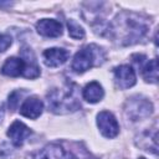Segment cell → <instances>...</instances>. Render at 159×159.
<instances>
[{"label":"cell","instance_id":"cell-9","mask_svg":"<svg viewBox=\"0 0 159 159\" xmlns=\"http://www.w3.org/2000/svg\"><path fill=\"white\" fill-rule=\"evenodd\" d=\"M36 30L45 37H58L62 35V25L55 19H41L36 24Z\"/></svg>","mask_w":159,"mask_h":159},{"label":"cell","instance_id":"cell-2","mask_svg":"<svg viewBox=\"0 0 159 159\" xmlns=\"http://www.w3.org/2000/svg\"><path fill=\"white\" fill-rule=\"evenodd\" d=\"M46 102L48 109L56 114H67L80 109L81 102L77 84L66 82L62 87L52 88L46 96Z\"/></svg>","mask_w":159,"mask_h":159},{"label":"cell","instance_id":"cell-6","mask_svg":"<svg viewBox=\"0 0 159 159\" xmlns=\"http://www.w3.org/2000/svg\"><path fill=\"white\" fill-rule=\"evenodd\" d=\"M114 80L120 89L130 88L135 84V72L129 65H122L114 68Z\"/></svg>","mask_w":159,"mask_h":159},{"label":"cell","instance_id":"cell-15","mask_svg":"<svg viewBox=\"0 0 159 159\" xmlns=\"http://www.w3.org/2000/svg\"><path fill=\"white\" fill-rule=\"evenodd\" d=\"M82 96H83V98H84L87 102H89V103H97V102H99V101L103 98L104 91H103L102 86H101L98 82L93 81V82H89V83L83 88Z\"/></svg>","mask_w":159,"mask_h":159},{"label":"cell","instance_id":"cell-14","mask_svg":"<svg viewBox=\"0 0 159 159\" xmlns=\"http://www.w3.org/2000/svg\"><path fill=\"white\" fill-rule=\"evenodd\" d=\"M157 129H154L153 132L150 130H145L135 140L137 145L143 148L144 150H148V152H152L153 154L157 155L158 153V142H157Z\"/></svg>","mask_w":159,"mask_h":159},{"label":"cell","instance_id":"cell-18","mask_svg":"<svg viewBox=\"0 0 159 159\" xmlns=\"http://www.w3.org/2000/svg\"><path fill=\"white\" fill-rule=\"evenodd\" d=\"M24 93H25V91H20V89H16V91L10 93V96H9V107H10L11 111H15L17 108V106L20 104V99H21Z\"/></svg>","mask_w":159,"mask_h":159},{"label":"cell","instance_id":"cell-7","mask_svg":"<svg viewBox=\"0 0 159 159\" xmlns=\"http://www.w3.org/2000/svg\"><path fill=\"white\" fill-rule=\"evenodd\" d=\"M34 159H76V157L60 144H48L37 152Z\"/></svg>","mask_w":159,"mask_h":159},{"label":"cell","instance_id":"cell-10","mask_svg":"<svg viewBox=\"0 0 159 159\" xmlns=\"http://www.w3.org/2000/svg\"><path fill=\"white\" fill-rule=\"evenodd\" d=\"M43 62L46 66L48 67H57L63 65L70 56V52L65 48H60V47H52V48H47L43 51Z\"/></svg>","mask_w":159,"mask_h":159},{"label":"cell","instance_id":"cell-8","mask_svg":"<svg viewBox=\"0 0 159 159\" xmlns=\"http://www.w3.org/2000/svg\"><path fill=\"white\" fill-rule=\"evenodd\" d=\"M21 58L25 62V70L22 72V76L25 78H36L40 76V67L37 66L35 55L31 48L24 46L21 50Z\"/></svg>","mask_w":159,"mask_h":159},{"label":"cell","instance_id":"cell-20","mask_svg":"<svg viewBox=\"0 0 159 159\" xmlns=\"http://www.w3.org/2000/svg\"><path fill=\"white\" fill-rule=\"evenodd\" d=\"M4 114H5V109H4V104L0 103V123L2 122V118H4Z\"/></svg>","mask_w":159,"mask_h":159},{"label":"cell","instance_id":"cell-17","mask_svg":"<svg viewBox=\"0 0 159 159\" xmlns=\"http://www.w3.org/2000/svg\"><path fill=\"white\" fill-rule=\"evenodd\" d=\"M67 29H68V35L72 39L80 40V39H83L84 37V30H83V27L80 26V24H77L75 20H72V19L67 20Z\"/></svg>","mask_w":159,"mask_h":159},{"label":"cell","instance_id":"cell-16","mask_svg":"<svg viewBox=\"0 0 159 159\" xmlns=\"http://www.w3.org/2000/svg\"><path fill=\"white\" fill-rule=\"evenodd\" d=\"M143 77L147 82L157 83L158 82V61L157 58L150 60L143 68H142Z\"/></svg>","mask_w":159,"mask_h":159},{"label":"cell","instance_id":"cell-5","mask_svg":"<svg viewBox=\"0 0 159 159\" xmlns=\"http://www.w3.org/2000/svg\"><path fill=\"white\" fill-rule=\"evenodd\" d=\"M97 125H98L102 135L106 138H114L119 133V124H118L116 117L108 111H102L98 113Z\"/></svg>","mask_w":159,"mask_h":159},{"label":"cell","instance_id":"cell-4","mask_svg":"<svg viewBox=\"0 0 159 159\" xmlns=\"http://www.w3.org/2000/svg\"><path fill=\"white\" fill-rule=\"evenodd\" d=\"M153 112V104L144 97L134 96L130 97L124 106V113L130 120H140L147 118Z\"/></svg>","mask_w":159,"mask_h":159},{"label":"cell","instance_id":"cell-1","mask_svg":"<svg viewBox=\"0 0 159 159\" xmlns=\"http://www.w3.org/2000/svg\"><path fill=\"white\" fill-rule=\"evenodd\" d=\"M148 31V25L144 19H140L133 12L120 14L113 25L107 30L108 36L118 40L120 45H133L138 42Z\"/></svg>","mask_w":159,"mask_h":159},{"label":"cell","instance_id":"cell-12","mask_svg":"<svg viewBox=\"0 0 159 159\" xmlns=\"http://www.w3.org/2000/svg\"><path fill=\"white\" fill-rule=\"evenodd\" d=\"M31 134V130L29 127H26L22 122L15 120L7 129V135L11 139L12 144L15 147H21L25 142V139Z\"/></svg>","mask_w":159,"mask_h":159},{"label":"cell","instance_id":"cell-3","mask_svg":"<svg viewBox=\"0 0 159 159\" xmlns=\"http://www.w3.org/2000/svg\"><path fill=\"white\" fill-rule=\"evenodd\" d=\"M106 58L104 51L98 47L97 45H88L82 47L78 52H76V55L73 56L72 60V70L77 73H82L87 70H89L91 67L99 65L101 62H103Z\"/></svg>","mask_w":159,"mask_h":159},{"label":"cell","instance_id":"cell-11","mask_svg":"<svg viewBox=\"0 0 159 159\" xmlns=\"http://www.w3.org/2000/svg\"><path fill=\"white\" fill-rule=\"evenodd\" d=\"M43 109V103L41 102V99L36 96L29 97L25 99V102L21 104L20 107V113L21 116L30 118V119H36L41 116Z\"/></svg>","mask_w":159,"mask_h":159},{"label":"cell","instance_id":"cell-13","mask_svg":"<svg viewBox=\"0 0 159 159\" xmlns=\"http://www.w3.org/2000/svg\"><path fill=\"white\" fill-rule=\"evenodd\" d=\"M25 70V62L21 57H9L1 67V73L9 77L22 76Z\"/></svg>","mask_w":159,"mask_h":159},{"label":"cell","instance_id":"cell-19","mask_svg":"<svg viewBox=\"0 0 159 159\" xmlns=\"http://www.w3.org/2000/svg\"><path fill=\"white\" fill-rule=\"evenodd\" d=\"M11 45V36L7 34H0V52L6 51Z\"/></svg>","mask_w":159,"mask_h":159}]
</instances>
